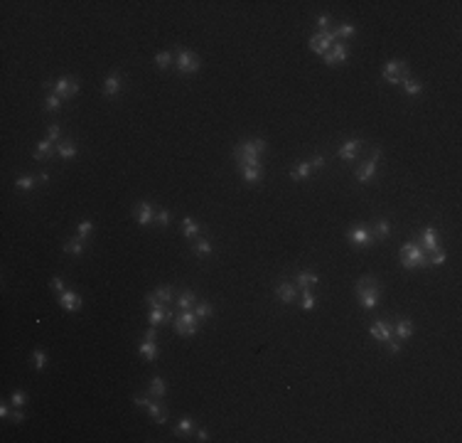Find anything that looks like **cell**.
Listing matches in <instances>:
<instances>
[{"label": "cell", "instance_id": "40", "mask_svg": "<svg viewBox=\"0 0 462 443\" xmlns=\"http://www.w3.org/2000/svg\"><path fill=\"white\" fill-rule=\"evenodd\" d=\"M155 64H157L160 69H167V67L172 64V52H157V55H155Z\"/></svg>", "mask_w": 462, "mask_h": 443}, {"label": "cell", "instance_id": "26", "mask_svg": "<svg viewBox=\"0 0 462 443\" xmlns=\"http://www.w3.org/2000/svg\"><path fill=\"white\" fill-rule=\"evenodd\" d=\"M194 303H197L194 291H182V293L177 296V308H180V310H192Z\"/></svg>", "mask_w": 462, "mask_h": 443}, {"label": "cell", "instance_id": "14", "mask_svg": "<svg viewBox=\"0 0 462 443\" xmlns=\"http://www.w3.org/2000/svg\"><path fill=\"white\" fill-rule=\"evenodd\" d=\"M369 232H371L374 242H381V239H386V237L391 234V222H388V219H376Z\"/></svg>", "mask_w": 462, "mask_h": 443}, {"label": "cell", "instance_id": "33", "mask_svg": "<svg viewBox=\"0 0 462 443\" xmlns=\"http://www.w3.org/2000/svg\"><path fill=\"white\" fill-rule=\"evenodd\" d=\"M50 155H52V140H50V138H45V140H40V143H37L35 160H45V158H50Z\"/></svg>", "mask_w": 462, "mask_h": 443}, {"label": "cell", "instance_id": "34", "mask_svg": "<svg viewBox=\"0 0 462 443\" xmlns=\"http://www.w3.org/2000/svg\"><path fill=\"white\" fill-rule=\"evenodd\" d=\"M64 251L67 254H74V256H81L84 254V239H69V242H64Z\"/></svg>", "mask_w": 462, "mask_h": 443}, {"label": "cell", "instance_id": "48", "mask_svg": "<svg viewBox=\"0 0 462 443\" xmlns=\"http://www.w3.org/2000/svg\"><path fill=\"white\" fill-rule=\"evenodd\" d=\"M10 401H13V406H23V404L27 401V396H25V391H13Z\"/></svg>", "mask_w": 462, "mask_h": 443}, {"label": "cell", "instance_id": "37", "mask_svg": "<svg viewBox=\"0 0 462 443\" xmlns=\"http://www.w3.org/2000/svg\"><path fill=\"white\" fill-rule=\"evenodd\" d=\"M35 185H37V180H35L32 175H23V177L15 180V187H18V190H32Z\"/></svg>", "mask_w": 462, "mask_h": 443}, {"label": "cell", "instance_id": "16", "mask_svg": "<svg viewBox=\"0 0 462 443\" xmlns=\"http://www.w3.org/2000/svg\"><path fill=\"white\" fill-rule=\"evenodd\" d=\"M170 318H172V315L167 313L165 303L153 305V308H150V313H148V323H150V325H160V323H165V320H170Z\"/></svg>", "mask_w": 462, "mask_h": 443}, {"label": "cell", "instance_id": "52", "mask_svg": "<svg viewBox=\"0 0 462 443\" xmlns=\"http://www.w3.org/2000/svg\"><path fill=\"white\" fill-rule=\"evenodd\" d=\"M50 286H52V291L64 293V281H62V278H52V281H50Z\"/></svg>", "mask_w": 462, "mask_h": 443}, {"label": "cell", "instance_id": "19", "mask_svg": "<svg viewBox=\"0 0 462 443\" xmlns=\"http://www.w3.org/2000/svg\"><path fill=\"white\" fill-rule=\"evenodd\" d=\"M374 175H376V160L369 158V160L361 163V167L357 170V180H359V182H371Z\"/></svg>", "mask_w": 462, "mask_h": 443}, {"label": "cell", "instance_id": "39", "mask_svg": "<svg viewBox=\"0 0 462 443\" xmlns=\"http://www.w3.org/2000/svg\"><path fill=\"white\" fill-rule=\"evenodd\" d=\"M91 229H94V222H91V219H81V222H79V229H77V232H79V239L86 242V237L91 234Z\"/></svg>", "mask_w": 462, "mask_h": 443}, {"label": "cell", "instance_id": "50", "mask_svg": "<svg viewBox=\"0 0 462 443\" xmlns=\"http://www.w3.org/2000/svg\"><path fill=\"white\" fill-rule=\"evenodd\" d=\"M327 25H330V15H320V18H317V28H320V32H327Z\"/></svg>", "mask_w": 462, "mask_h": 443}, {"label": "cell", "instance_id": "22", "mask_svg": "<svg viewBox=\"0 0 462 443\" xmlns=\"http://www.w3.org/2000/svg\"><path fill=\"white\" fill-rule=\"evenodd\" d=\"M317 281H320V276L312 274V271H300V274L295 276V283H298V288H303V291L317 286Z\"/></svg>", "mask_w": 462, "mask_h": 443}, {"label": "cell", "instance_id": "28", "mask_svg": "<svg viewBox=\"0 0 462 443\" xmlns=\"http://www.w3.org/2000/svg\"><path fill=\"white\" fill-rule=\"evenodd\" d=\"M57 153H59V158L69 160V158L77 155V143L74 140H62V143H57Z\"/></svg>", "mask_w": 462, "mask_h": 443}, {"label": "cell", "instance_id": "51", "mask_svg": "<svg viewBox=\"0 0 462 443\" xmlns=\"http://www.w3.org/2000/svg\"><path fill=\"white\" fill-rule=\"evenodd\" d=\"M310 165H312V170H320V167H325V155H315V158L310 160Z\"/></svg>", "mask_w": 462, "mask_h": 443}, {"label": "cell", "instance_id": "5", "mask_svg": "<svg viewBox=\"0 0 462 443\" xmlns=\"http://www.w3.org/2000/svg\"><path fill=\"white\" fill-rule=\"evenodd\" d=\"M172 323H175L177 335H197L199 330V318L192 310H182L177 318H172Z\"/></svg>", "mask_w": 462, "mask_h": 443}, {"label": "cell", "instance_id": "25", "mask_svg": "<svg viewBox=\"0 0 462 443\" xmlns=\"http://www.w3.org/2000/svg\"><path fill=\"white\" fill-rule=\"evenodd\" d=\"M121 91V77L118 74H108L106 82H103V94L106 96H116Z\"/></svg>", "mask_w": 462, "mask_h": 443}, {"label": "cell", "instance_id": "38", "mask_svg": "<svg viewBox=\"0 0 462 443\" xmlns=\"http://www.w3.org/2000/svg\"><path fill=\"white\" fill-rule=\"evenodd\" d=\"M214 313V308L209 305V303H194V315L199 318V320H204V318H209Z\"/></svg>", "mask_w": 462, "mask_h": 443}, {"label": "cell", "instance_id": "30", "mask_svg": "<svg viewBox=\"0 0 462 443\" xmlns=\"http://www.w3.org/2000/svg\"><path fill=\"white\" fill-rule=\"evenodd\" d=\"M334 37H337V42H342V40H347V37H354V25H349V23H342V25H337L334 30Z\"/></svg>", "mask_w": 462, "mask_h": 443}, {"label": "cell", "instance_id": "49", "mask_svg": "<svg viewBox=\"0 0 462 443\" xmlns=\"http://www.w3.org/2000/svg\"><path fill=\"white\" fill-rule=\"evenodd\" d=\"M133 404H135V406H145V409H148L150 396H145V394H135V396H133Z\"/></svg>", "mask_w": 462, "mask_h": 443}, {"label": "cell", "instance_id": "31", "mask_svg": "<svg viewBox=\"0 0 462 443\" xmlns=\"http://www.w3.org/2000/svg\"><path fill=\"white\" fill-rule=\"evenodd\" d=\"M140 355L148 360V362H155L157 360V347H155V340H145L140 345Z\"/></svg>", "mask_w": 462, "mask_h": 443}, {"label": "cell", "instance_id": "32", "mask_svg": "<svg viewBox=\"0 0 462 443\" xmlns=\"http://www.w3.org/2000/svg\"><path fill=\"white\" fill-rule=\"evenodd\" d=\"M401 86H403V91H406L408 96H415V94H420V91H423L420 82H418V79H413V77L403 79V82H401Z\"/></svg>", "mask_w": 462, "mask_h": 443}, {"label": "cell", "instance_id": "11", "mask_svg": "<svg viewBox=\"0 0 462 443\" xmlns=\"http://www.w3.org/2000/svg\"><path fill=\"white\" fill-rule=\"evenodd\" d=\"M347 57H349V52H347V45H344V42H334V45H332V50H330V52L325 55V62L334 67V64H342V62H344Z\"/></svg>", "mask_w": 462, "mask_h": 443}, {"label": "cell", "instance_id": "3", "mask_svg": "<svg viewBox=\"0 0 462 443\" xmlns=\"http://www.w3.org/2000/svg\"><path fill=\"white\" fill-rule=\"evenodd\" d=\"M357 296L361 301V308H366V310L376 308L379 305V283H376V278L374 276L359 278L357 281Z\"/></svg>", "mask_w": 462, "mask_h": 443}, {"label": "cell", "instance_id": "43", "mask_svg": "<svg viewBox=\"0 0 462 443\" xmlns=\"http://www.w3.org/2000/svg\"><path fill=\"white\" fill-rule=\"evenodd\" d=\"M45 364H47V355L42 350H35L32 352V367L35 369H45Z\"/></svg>", "mask_w": 462, "mask_h": 443}, {"label": "cell", "instance_id": "29", "mask_svg": "<svg viewBox=\"0 0 462 443\" xmlns=\"http://www.w3.org/2000/svg\"><path fill=\"white\" fill-rule=\"evenodd\" d=\"M182 232H184L187 239H197V234H199V224H197L192 217H184V219H182Z\"/></svg>", "mask_w": 462, "mask_h": 443}, {"label": "cell", "instance_id": "2", "mask_svg": "<svg viewBox=\"0 0 462 443\" xmlns=\"http://www.w3.org/2000/svg\"><path fill=\"white\" fill-rule=\"evenodd\" d=\"M401 266L413 271V269H428V256L423 251V247H418L415 242H408L401 247Z\"/></svg>", "mask_w": 462, "mask_h": 443}, {"label": "cell", "instance_id": "23", "mask_svg": "<svg viewBox=\"0 0 462 443\" xmlns=\"http://www.w3.org/2000/svg\"><path fill=\"white\" fill-rule=\"evenodd\" d=\"M192 251L197 254V256H206V254H214V244L209 242V239H192Z\"/></svg>", "mask_w": 462, "mask_h": 443}, {"label": "cell", "instance_id": "56", "mask_svg": "<svg viewBox=\"0 0 462 443\" xmlns=\"http://www.w3.org/2000/svg\"><path fill=\"white\" fill-rule=\"evenodd\" d=\"M157 337V332H155V325H150V330L145 332V340H155Z\"/></svg>", "mask_w": 462, "mask_h": 443}, {"label": "cell", "instance_id": "53", "mask_svg": "<svg viewBox=\"0 0 462 443\" xmlns=\"http://www.w3.org/2000/svg\"><path fill=\"white\" fill-rule=\"evenodd\" d=\"M386 347H388V352H391V355H398V350H401L398 340H388V342H386Z\"/></svg>", "mask_w": 462, "mask_h": 443}, {"label": "cell", "instance_id": "35", "mask_svg": "<svg viewBox=\"0 0 462 443\" xmlns=\"http://www.w3.org/2000/svg\"><path fill=\"white\" fill-rule=\"evenodd\" d=\"M192 428H194V421L189 416H182L177 428H175V436H187V433H192Z\"/></svg>", "mask_w": 462, "mask_h": 443}, {"label": "cell", "instance_id": "10", "mask_svg": "<svg viewBox=\"0 0 462 443\" xmlns=\"http://www.w3.org/2000/svg\"><path fill=\"white\" fill-rule=\"evenodd\" d=\"M347 239H349L354 247H371V244H374L371 232L364 229V227H354L352 232H347Z\"/></svg>", "mask_w": 462, "mask_h": 443}, {"label": "cell", "instance_id": "9", "mask_svg": "<svg viewBox=\"0 0 462 443\" xmlns=\"http://www.w3.org/2000/svg\"><path fill=\"white\" fill-rule=\"evenodd\" d=\"M369 332H371V335H374V337H376L381 345H386L388 340H393V337H396V335H393V325H388L386 320H376V323L369 328Z\"/></svg>", "mask_w": 462, "mask_h": 443}, {"label": "cell", "instance_id": "12", "mask_svg": "<svg viewBox=\"0 0 462 443\" xmlns=\"http://www.w3.org/2000/svg\"><path fill=\"white\" fill-rule=\"evenodd\" d=\"M359 148H361V140H359V138H349V140L342 143V148H339V158H342L344 163H352V160L357 158Z\"/></svg>", "mask_w": 462, "mask_h": 443}, {"label": "cell", "instance_id": "45", "mask_svg": "<svg viewBox=\"0 0 462 443\" xmlns=\"http://www.w3.org/2000/svg\"><path fill=\"white\" fill-rule=\"evenodd\" d=\"M315 301H317V298L312 296V291L305 288V291H303V308H305V310H312V308H315Z\"/></svg>", "mask_w": 462, "mask_h": 443}, {"label": "cell", "instance_id": "27", "mask_svg": "<svg viewBox=\"0 0 462 443\" xmlns=\"http://www.w3.org/2000/svg\"><path fill=\"white\" fill-rule=\"evenodd\" d=\"M148 414H150V418H153L155 423H160V426L167 421V414H165V409H162L157 401H150V404H148Z\"/></svg>", "mask_w": 462, "mask_h": 443}, {"label": "cell", "instance_id": "20", "mask_svg": "<svg viewBox=\"0 0 462 443\" xmlns=\"http://www.w3.org/2000/svg\"><path fill=\"white\" fill-rule=\"evenodd\" d=\"M420 242H423V247H425L430 254L440 249V244H437V232H435L433 227H428V229H423V232H420Z\"/></svg>", "mask_w": 462, "mask_h": 443}, {"label": "cell", "instance_id": "57", "mask_svg": "<svg viewBox=\"0 0 462 443\" xmlns=\"http://www.w3.org/2000/svg\"><path fill=\"white\" fill-rule=\"evenodd\" d=\"M37 180H40V182H47V180H50V172H40V177H37Z\"/></svg>", "mask_w": 462, "mask_h": 443}, {"label": "cell", "instance_id": "6", "mask_svg": "<svg viewBox=\"0 0 462 443\" xmlns=\"http://www.w3.org/2000/svg\"><path fill=\"white\" fill-rule=\"evenodd\" d=\"M175 67H177L182 74H194V72H199V57L192 55L189 50H177Z\"/></svg>", "mask_w": 462, "mask_h": 443}, {"label": "cell", "instance_id": "44", "mask_svg": "<svg viewBox=\"0 0 462 443\" xmlns=\"http://www.w3.org/2000/svg\"><path fill=\"white\" fill-rule=\"evenodd\" d=\"M59 106H62V96H59V94H50L45 109H47V111H59Z\"/></svg>", "mask_w": 462, "mask_h": 443}, {"label": "cell", "instance_id": "55", "mask_svg": "<svg viewBox=\"0 0 462 443\" xmlns=\"http://www.w3.org/2000/svg\"><path fill=\"white\" fill-rule=\"evenodd\" d=\"M13 421H15V423H23V421H25V414H23V411H13Z\"/></svg>", "mask_w": 462, "mask_h": 443}, {"label": "cell", "instance_id": "15", "mask_svg": "<svg viewBox=\"0 0 462 443\" xmlns=\"http://www.w3.org/2000/svg\"><path fill=\"white\" fill-rule=\"evenodd\" d=\"M59 305H62L64 310H79V308H81V296L74 293V291H64V293L59 296Z\"/></svg>", "mask_w": 462, "mask_h": 443}, {"label": "cell", "instance_id": "24", "mask_svg": "<svg viewBox=\"0 0 462 443\" xmlns=\"http://www.w3.org/2000/svg\"><path fill=\"white\" fill-rule=\"evenodd\" d=\"M276 293H278L281 303H293V301H295V296H298V291H295V286H293V283H281V286L276 288Z\"/></svg>", "mask_w": 462, "mask_h": 443}, {"label": "cell", "instance_id": "17", "mask_svg": "<svg viewBox=\"0 0 462 443\" xmlns=\"http://www.w3.org/2000/svg\"><path fill=\"white\" fill-rule=\"evenodd\" d=\"M393 335H396L398 340H408V337L413 335V323H411L408 318H398V320L393 323Z\"/></svg>", "mask_w": 462, "mask_h": 443}, {"label": "cell", "instance_id": "42", "mask_svg": "<svg viewBox=\"0 0 462 443\" xmlns=\"http://www.w3.org/2000/svg\"><path fill=\"white\" fill-rule=\"evenodd\" d=\"M447 261V254L442 251V249H437V251H433V256L428 259V266H442Z\"/></svg>", "mask_w": 462, "mask_h": 443}, {"label": "cell", "instance_id": "46", "mask_svg": "<svg viewBox=\"0 0 462 443\" xmlns=\"http://www.w3.org/2000/svg\"><path fill=\"white\" fill-rule=\"evenodd\" d=\"M155 224H157V227H167V224H170V212H167V209H160V212L155 214Z\"/></svg>", "mask_w": 462, "mask_h": 443}, {"label": "cell", "instance_id": "18", "mask_svg": "<svg viewBox=\"0 0 462 443\" xmlns=\"http://www.w3.org/2000/svg\"><path fill=\"white\" fill-rule=\"evenodd\" d=\"M315 170H312V165H310V160H300L293 170H290V177L295 180V182H300V180H308L310 175H312Z\"/></svg>", "mask_w": 462, "mask_h": 443}, {"label": "cell", "instance_id": "4", "mask_svg": "<svg viewBox=\"0 0 462 443\" xmlns=\"http://www.w3.org/2000/svg\"><path fill=\"white\" fill-rule=\"evenodd\" d=\"M381 74H384V79H386L388 84H393V86H398L403 79H408V77H411L408 64H406V62H401V59H391V62H386Z\"/></svg>", "mask_w": 462, "mask_h": 443}, {"label": "cell", "instance_id": "13", "mask_svg": "<svg viewBox=\"0 0 462 443\" xmlns=\"http://www.w3.org/2000/svg\"><path fill=\"white\" fill-rule=\"evenodd\" d=\"M135 222L140 227H148L150 222H153V207L150 202H138L135 204Z\"/></svg>", "mask_w": 462, "mask_h": 443}, {"label": "cell", "instance_id": "8", "mask_svg": "<svg viewBox=\"0 0 462 443\" xmlns=\"http://www.w3.org/2000/svg\"><path fill=\"white\" fill-rule=\"evenodd\" d=\"M52 89H54V94H59L62 99H69V96H74V94L79 91V82H77L74 77H59L57 82H52Z\"/></svg>", "mask_w": 462, "mask_h": 443}, {"label": "cell", "instance_id": "1", "mask_svg": "<svg viewBox=\"0 0 462 443\" xmlns=\"http://www.w3.org/2000/svg\"><path fill=\"white\" fill-rule=\"evenodd\" d=\"M266 153V140L263 138H249V140H241L236 143L234 148V160L239 167H246V165H261V155Z\"/></svg>", "mask_w": 462, "mask_h": 443}, {"label": "cell", "instance_id": "7", "mask_svg": "<svg viewBox=\"0 0 462 443\" xmlns=\"http://www.w3.org/2000/svg\"><path fill=\"white\" fill-rule=\"evenodd\" d=\"M334 42H337V37H334V32H332V30H327V32H317L315 37H310V50L325 57V55L332 50V45H334Z\"/></svg>", "mask_w": 462, "mask_h": 443}, {"label": "cell", "instance_id": "54", "mask_svg": "<svg viewBox=\"0 0 462 443\" xmlns=\"http://www.w3.org/2000/svg\"><path fill=\"white\" fill-rule=\"evenodd\" d=\"M197 441H202V443H204V441H209V433H206L204 428H197Z\"/></svg>", "mask_w": 462, "mask_h": 443}, {"label": "cell", "instance_id": "41", "mask_svg": "<svg viewBox=\"0 0 462 443\" xmlns=\"http://www.w3.org/2000/svg\"><path fill=\"white\" fill-rule=\"evenodd\" d=\"M153 296H155L160 303H170V301H172V288H170V286H160Z\"/></svg>", "mask_w": 462, "mask_h": 443}, {"label": "cell", "instance_id": "21", "mask_svg": "<svg viewBox=\"0 0 462 443\" xmlns=\"http://www.w3.org/2000/svg\"><path fill=\"white\" fill-rule=\"evenodd\" d=\"M239 170H241V177L246 182H251V185L261 182V177H263V167L261 165H246V167H239Z\"/></svg>", "mask_w": 462, "mask_h": 443}, {"label": "cell", "instance_id": "36", "mask_svg": "<svg viewBox=\"0 0 462 443\" xmlns=\"http://www.w3.org/2000/svg\"><path fill=\"white\" fill-rule=\"evenodd\" d=\"M150 396H155V399L165 396V382L160 377H153V382H150Z\"/></svg>", "mask_w": 462, "mask_h": 443}, {"label": "cell", "instance_id": "47", "mask_svg": "<svg viewBox=\"0 0 462 443\" xmlns=\"http://www.w3.org/2000/svg\"><path fill=\"white\" fill-rule=\"evenodd\" d=\"M47 138H50L52 143H59V138H62V128H59V126H50V133H47Z\"/></svg>", "mask_w": 462, "mask_h": 443}]
</instances>
